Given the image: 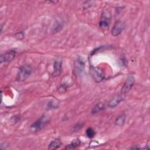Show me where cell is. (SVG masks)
I'll return each instance as SVG.
<instances>
[{"label":"cell","mask_w":150,"mask_h":150,"mask_svg":"<svg viewBox=\"0 0 150 150\" xmlns=\"http://www.w3.org/2000/svg\"><path fill=\"white\" fill-rule=\"evenodd\" d=\"M49 119L47 116L43 115L40 119L36 120L32 124L30 127V130L32 132H38L44 128L46 125L49 123Z\"/></svg>","instance_id":"obj_1"},{"label":"cell","mask_w":150,"mask_h":150,"mask_svg":"<svg viewBox=\"0 0 150 150\" xmlns=\"http://www.w3.org/2000/svg\"><path fill=\"white\" fill-rule=\"evenodd\" d=\"M32 69L31 66L25 65L22 66L18 70L16 81L18 82H23L28 79L32 73Z\"/></svg>","instance_id":"obj_2"},{"label":"cell","mask_w":150,"mask_h":150,"mask_svg":"<svg viewBox=\"0 0 150 150\" xmlns=\"http://www.w3.org/2000/svg\"><path fill=\"white\" fill-rule=\"evenodd\" d=\"M90 73L93 79L96 83H100L104 79V73L99 67L91 66L90 67Z\"/></svg>","instance_id":"obj_3"},{"label":"cell","mask_w":150,"mask_h":150,"mask_svg":"<svg viewBox=\"0 0 150 150\" xmlns=\"http://www.w3.org/2000/svg\"><path fill=\"white\" fill-rule=\"evenodd\" d=\"M126 27L125 23L122 21H117L111 29V34L113 36H117L124 30Z\"/></svg>","instance_id":"obj_4"},{"label":"cell","mask_w":150,"mask_h":150,"mask_svg":"<svg viewBox=\"0 0 150 150\" xmlns=\"http://www.w3.org/2000/svg\"><path fill=\"white\" fill-rule=\"evenodd\" d=\"M135 83V79L133 76H129L126 79L122 89V93L124 94L128 93Z\"/></svg>","instance_id":"obj_5"},{"label":"cell","mask_w":150,"mask_h":150,"mask_svg":"<svg viewBox=\"0 0 150 150\" xmlns=\"http://www.w3.org/2000/svg\"><path fill=\"white\" fill-rule=\"evenodd\" d=\"M110 14L107 11H104L101 17L99 22V26L101 29H107L108 28L110 22Z\"/></svg>","instance_id":"obj_6"},{"label":"cell","mask_w":150,"mask_h":150,"mask_svg":"<svg viewBox=\"0 0 150 150\" xmlns=\"http://www.w3.org/2000/svg\"><path fill=\"white\" fill-rule=\"evenodd\" d=\"M16 55V51L12 50L8 51L4 54H2L0 56V62L1 63L3 62H9L12 61Z\"/></svg>","instance_id":"obj_7"},{"label":"cell","mask_w":150,"mask_h":150,"mask_svg":"<svg viewBox=\"0 0 150 150\" xmlns=\"http://www.w3.org/2000/svg\"><path fill=\"white\" fill-rule=\"evenodd\" d=\"M62 61L60 59H57L54 62L53 71L52 73V75L53 77H56L59 76L62 71Z\"/></svg>","instance_id":"obj_8"},{"label":"cell","mask_w":150,"mask_h":150,"mask_svg":"<svg viewBox=\"0 0 150 150\" xmlns=\"http://www.w3.org/2000/svg\"><path fill=\"white\" fill-rule=\"evenodd\" d=\"M123 98L120 96H116L111 99L108 103V107L110 108H115L123 101Z\"/></svg>","instance_id":"obj_9"},{"label":"cell","mask_w":150,"mask_h":150,"mask_svg":"<svg viewBox=\"0 0 150 150\" xmlns=\"http://www.w3.org/2000/svg\"><path fill=\"white\" fill-rule=\"evenodd\" d=\"M85 67V62L81 58H78L74 62V68L78 73L82 72Z\"/></svg>","instance_id":"obj_10"},{"label":"cell","mask_w":150,"mask_h":150,"mask_svg":"<svg viewBox=\"0 0 150 150\" xmlns=\"http://www.w3.org/2000/svg\"><path fill=\"white\" fill-rule=\"evenodd\" d=\"M104 109V105L102 103H97L92 110L91 113L93 115H96Z\"/></svg>","instance_id":"obj_11"},{"label":"cell","mask_w":150,"mask_h":150,"mask_svg":"<svg viewBox=\"0 0 150 150\" xmlns=\"http://www.w3.org/2000/svg\"><path fill=\"white\" fill-rule=\"evenodd\" d=\"M61 144L62 143L59 139H55L50 142L48 146V149H58L60 147Z\"/></svg>","instance_id":"obj_12"},{"label":"cell","mask_w":150,"mask_h":150,"mask_svg":"<svg viewBox=\"0 0 150 150\" xmlns=\"http://www.w3.org/2000/svg\"><path fill=\"white\" fill-rule=\"evenodd\" d=\"M63 27V24L59 22V21H56L54 23L53 26L52 27V32L53 33H56L59 32L60 31L62 30V29Z\"/></svg>","instance_id":"obj_13"},{"label":"cell","mask_w":150,"mask_h":150,"mask_svg":"<svg viewBox=\"0 0 150 150\" xmlns=\"http://www.w3.org/2000/svg\"><path fill=\"white\" fill-rule=\"evenodd\" d=\"M126 116L124 114L121 115L120 116H119L116 120L115 121V125L119 127H122L123 126L125 122H126Z\"/></svg>","instance_id":"obj_14"},{"label":"cell","mask_w":150,"mask_h":150,"mask_svg":"<svg viewBox=\"0 0 150 150\" xmlns=\"http://www.w3.org/2000/svg\"><path fill=\"white\" fill-rule=\"evenodd\" d=\"M81 145V140L79 139H76L73 140L71 144L67 145L66 147V149H74L75 148H76L79 147Z\"/></svg>","instance_id":"obj_15"},{"label":"cell","mask_w":150,"mask_h":150,"mask_svg":"<svg viewBox=\"0 0 150 150\" xmlns=\"http://www.w3.org/2000/svg\"><path fill=\"white\" fill-rule=\"evenodd\" d=\"M86 135L88 136V138H92L94 137L95 134H96V133L94 131V130L92 128H88L86 131Z\"/></svg>","instance_id":"obj_16"},{"label":"cell","mask_w":150,"mask_h":150,"mask_svg":"<svg viewBox=\"0 0 150 150\" xmlns=\"http://www.w3.org/2000/svg\"><path fill=\"white\" fill-rule=\"evenodd\" d=\"M57 107H58L57 104H56L55 102H54L53 100H52V101H51L48 103L47 109H48V110H51V109L56 108H57Z\"/></svg>","instance_id":"obj_17"},{"label":"cell","mask_w":150,"mask_h":150,"mask_svg":"<svg viewBox=\"0 0 150 150\" xmlns=\"http://www.w3.org/2000/svg\"><path fill=\"white\" fill-rule=\"evenodd\" d=\"M15 36L17 39L19 40H22L24 37V34L23 32H18L16 33Z\"/></svg>","instance_id":"obj_18"},{"label":"cell","mask_w":150,"mask_h":150,"mask_svg":"<svg viewBox=\"0 0 150 150\" xmlns=\"http://www.w3.org/2000/svg\"><path fill=\"white\" fill-rule=\"evenodd\" d=\"M83 124L81 123H78L77 125H76L74 127V131H78L79 130L81 129L83 127Z\"/></svg>","instance_id":"obj_19"},{"label":"cell","mask_w":150,"mask_h":150,"mask_svg":"<svg viewBox=\"0 0 150 150\" xmlns=\"http://www.w3.org/2000/svg\"><path fill=\"white\" fill-rule=\"evenodd\" d=\"M8 147V144L6 142H3L0 145V148L1 149H6Z\"/></svg>","instance_id":"obj_20"},{"label":"cell","mask_w":150,"mask_h":150,"mask_svg":"<svg viewBox=\"0 0 150 150\" xmlns=\"http://www.w3.org/2000/svg\"><path fill=\"white\" fill-rule=\"evenodd\" d=\"M131 149H141V148H140V147H136V146H135V147H131Z\"/></svg>","instance_id":"obj_21"}]
</instances>
